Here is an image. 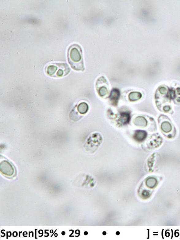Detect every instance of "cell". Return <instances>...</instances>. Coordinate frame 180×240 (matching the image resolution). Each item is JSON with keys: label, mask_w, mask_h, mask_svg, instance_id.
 I'll return each mask as SVG.
<instances>
[{"label": "cell", "mask_w": 180, "mask_h": 240, "mask_svg": "<svg viewBox=\"0 0 180 240\" xmlns=\"http://www.w3.org/2000/svg\"><path fill=\"white\" fill-rule=\"evenodd\" d=\"M133 123L135 125L139 127H145L147 124V121L146 118L142 116L136 117L134 120Z\"/></svg>", "instance_id": "cell-6"}, {"label": "cell", "mask_w": 180, "mask_h": 240, "mask_svg": "<svg viewBox=\"0 0 180 240\" xmlns=\"http://www.w3.org/2000/svg\"><path fill=\"white\" fill-rule=\"evenodd\" d=\"M77 110L80 114L84 115L86 114L89 109V106L86 103L83 102L79 104L76 106Z\"/></svg>", "instance_id": "cell-8"}, {"label": "cell", "mask_w": 180, "mask_h": 240, "mask_svg": "<svg viewBox=\"0 0 180 240\" xmlns=\"http://www.w3.org/2000/svg\"><path fill=\"white\" fill-rule=\"evenodd\" d=\"M161 128L163 132L168 133L172 130L173 127L170 122L168 121H163L160 124Z\"/></svg>", "instance_id": "cell-9"}, {"label": "cell", "mask_w": 180, "mask_h": 240, "mask_svg": "<svg viewBox=\"0 0 180 240\" xmlns=\"http://www.w3.org/2000/svg\"><path fill=\"white\" fill-rule=\"evenodd\" d=\"M156 184V180L154 178H151L148 179L146 182V185L150 188H152L153 187H155Z\"/></svg>", "instance_id": "cell-14"}, {"label": "cell", "mask_w": 180, "mask_h": 240, "mask_svg": "<svg viewBox=\"0 0 180 240\" xmlns=\"http://www.w3.org/2000/svg\"><path fill=\"white\" fill-rule=\"evenodd\" d=\"M102 140V137L100 133H93L88 138L85 145L86 150L90 153H94L101 145Z\"/></svg>", "instance_id": "cell-3"}, {"label": "cell", "mask_w": 180, "mask_h": 240, "mask_svg": "<svg viewBox=\"0 0 180 240\" xmlns=\"http://www.w3.org/2000/svg\"><path fill=\"white\" fill-rule=\"evenodd\" d=\"M121 122L122 124H128L130 116L128 113L127 112H124L121 114Z\"/></svg>", "instance_id": "cell-13"}, {"label": "cell", "mask_w": 180, "mask_h": 240, "mask_svg": "<svg viewBox=\"0 0 180 240\" xmlns=\"http://www.w3.org/2000/svg\"><path fill=\"white\" fill-rule=\"evenodd\" d=\"M120 93L118 89H114L112 91L110 95V99L113 102H117V100L119 98Z\"/></svg>", "instance_id": "cell-12"}, {"label": "cell", "mask_w": 180, "mask_h": 240, "mask_svg": "<svg viewBox=\"0 0 180 240\" xmlns=\"http://www.w3.org/2000/svg\"><path fill=\"white\" fill-rule=\"evenodd\" d=\"M76 109V107H75L74 109L71 111V113L69 115L70 119L71 120L75 121L79 120L82 117V116H80V114H78V113H77V111Z\"/></svg>", "instance_id": "cell-10"}, {"label": "cell", "mask_w": 180, "mask_h": 240, "mask_svg": "<svg viewBox=\"0 0 180 240\" xmlns=\"http://www.w3.org/2000/svg\"><path fill=\"white\" fill-rule=\"evenodd\" d=\"M68 59L73 70L81 71L84 70L82 49L79 44H74L70 46L68 51Z\"/></svg>", "instance_id": "cell-1"}, {"label": "cell", "mask_w": 180, "mask_h": 240, "mask_svg": "<svg viewBox=\"0 0 180 240\" xmlns=\"http://www.w3.org/2000/svg\"><path fill=\"white\" fill-rule=\"evenodd\" d=\"M70 69L68 64L63 63H53L46 66L45 72L49 76L60 78L69 74Z\"/></svg>", "instance_id": "cell-2"}, {"label": "cell", "mask_w": 180, "mask_h": 240, "mask_svg": "<svg viewBox=\"0 0 180 240\" xmlns=\"http://www.w3.org/2000/svg\"><path fill=\"white\" fill-rule=\"evenodd\" d=\"M1 170L5 175H12L14 173V168L13 165L7 160L1 162Z\"/></svg>", "instance_id": "cell-5"}, {"label": "cell", "mask_w": 180, "mask_h": 240, "mask_svg": "<svg viewBox=\"0 0 180 240\" xmlns=\"http://www.w3.org/2000/svg\"><path fill=\"white\" fill-rule=\"evenodd\" d=\"M142 97V95L139 92H132L129 95V99L131 101H136L140 99Z\"/></svg>", "instance_id": "cell-11"}, {"label": "cell", "mask_w": 180, "mask_h": 240, "mask_svg": "<svg viewBox=\"0 0 180 240\" xmlns=\"http://www.w3.org/2000/svg\"><path fill=\"white\" fill-rule=\"evenodd\" d=\"M107 82L104 77L100 78L97 80L96 87L98 94L101 97L107 96L109 93Z\"/></svg>", "instance_id": "cell-4"}, {"label": "cell", "mask_w": 180, "mask_h": 240, "mask_svg": "<svg viewBox=\"0 0 180 240\" xmlns=\"http://www.w3.org/2000/svg\"><path fill=\"white\" fill-rule=\"evenodd\" d=\"M147 136V132L142 130H137L135 132L134 138L138 142H142L146 139Z\"/></svg>", "instance_id": "cell-7"}]
</instances>
